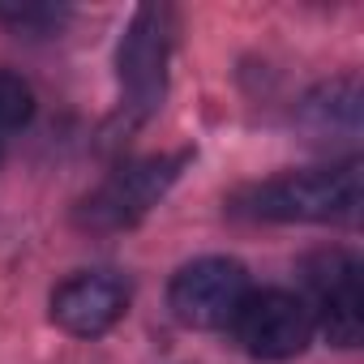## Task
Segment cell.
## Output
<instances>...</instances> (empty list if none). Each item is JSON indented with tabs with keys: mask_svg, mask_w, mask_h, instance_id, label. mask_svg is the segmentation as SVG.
<instances>
[{
	"mask_svg": "<svg viewBox=\"0 0 364 364\" xmlns=\"http://www.w3.org/2000/svg\"><path fill=\"white\" fill-rule=\"evenodd\" d=\"M236 210L266 223H347L360 210V163L283 171L274 180L249 185L236 198Z\"/></svg>",
	"mask_w": 364,
	"mask_h": 364,
	"instance_id": "1",
	"label": "cell"
},
{
	"mask_svg": "<svg viewBox=\"0 0 364 364\" xmlns=\"http://www.w3.org/2000/svg\"><path fill=\"white\" fill-rule=\"evenodd\" d=\"M171 35H176V22H171V9L163 5H141L124 26V39L116 48V77L133 116H154L163 107Z\"/></svg>",
	"mask_w": 364,
	"mask_h": 364,
	"instance_id": "2",
	"label": "cell"
},
{
	"mask_svg": "<svg viewBox=\"0 0 364 364\" xmlns=\"http://www.w3.org/2000/svg\"><path fill=\"white\" fill-rule=\"evenodd\" d=\"M185 163H189V154H163V159H141V163L120 167L77 206V223L90 232L133 228L137 219H146L150 206H159V198L176 185Z\"/></svg>",
	"mask_w": 364,
	"mask_h": 364,
	"instance_id": "3",
	"label": "cell"
},
{
	"mask_svg": "<svg viewBox=\"0 0 364 364\" xmlns=\"http://www.w3.org/2000/svg\"><path fill=\"white\" fill-rule=\"evenodd\" d=\"M249 291H253L249 270L236 257H198L176 270L167 287V304L176 321L189 330H223L236 321Z\"/></svg>",
	"mask_w": 364,
	"mask_h": 364,
	"instance_id": "4",
	"label": "cell"
},
{
	"mask_svg": "<svg viewBox=\"0 0 364 364\" xmlns=\"http://www.w3.org/2000/svg\"><path fill=\"white\" fill-rule=\"evenodd\" d=\"M232 330L253 360H291L309 347L317 326H313V309L304 296L283 291V287H266V291L245 296Z\"/></svg>",
	"mask_w": 364,
	"mask_h": 364,
	"instance_id": "5",
	"label": "cell"
},
{
	"mask_svg": "<svg viewBox=\"0 0 364 364\" xmlns=\"http://www.w3.org/2000/svg\"><path fill=\"white\" fill-rule=\"evenodd\" d=\"M304 283H309V309L313 326L334 347H355L360 343V262L343 249L317 253L304 262Z\"/></svg>",
	"mask_w": 364,
	"mask_h": 364,
	"instance_id": "6",
	"label": "cell"
},
{
	"mask_svg": "<svg viewBox=\"0 0 364 364\" xmlns=\"http://www.w3.org/2000/svg\"><path fill=\"white\" fill-rule=\"evenodd\" d=\"M124 309H129V287L107 270H82L52 291V321L73 338L107 334L124 317Z\"/></svg>",
	"mask_w": 364,
	"mask_h": 364,
	"instance_id": "7",
	"label": "cell"
},
{
	"mask_svg": "<svg viewBox=\"0 0 364 364\" xmlns=\"http://www.w3.org/2000/svg\"><path fill=\"white\" fill-rule=\"evenodd\" d=\"M360 95H355V82H330L326 90H317L309 103H304V120L317 129V133H330V129H347L355 133V107Z\"/></svg>",
	"mask_w": 364,
	"mask_h": 364,
	"instance_id": "8",
	"label": "cell"
},
{
	"mask_svg": "<svg viewBox=\"0 0 364 364\" xmlns=\"http://www.w3.org/2000/svg\"><path fill=\"white\" fill-rule=\"evenodd\" d=\"M35 116V90L18 77L0 69V133H14L22 124H31Z\"/></svg>",
	"mask_w": 364,
	"mask_h": 364,
	"instance_id": "9",
	"label": "cell"
}]
</instances>
